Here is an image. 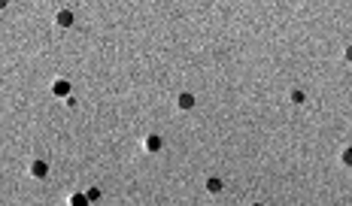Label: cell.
<instances>
[{
  "mask_svg": "<svg viewBox=\"0 0 352 206\" xmlns=\"http://www.w3.org/2000/svg\"><path fill=\"white\" fill-rule=\"evenodd\" d=\"M28 173H31L33 179H46V176L52 173V167H49V161H46V158H33L31 167H28Z\"/></svg>",
  "mask_w": 352,
  "mask_h": 206,
  "instance_id": "obj_1",
  "label": "cell"
},
{
  "mask_svg": "<svg viewBox=\"0 0 352 206\" xmlns=\"http://www.w3.org/2000/svg\"><path fill=\"white\" fill-rule=\"evenodd\" d=\"M252 206H264V203H252Z\"/></svg>",
  "mask_w": 352,
  "mask_h": 206,
  "instance_id": "obj_13",
  "label": "cell"
},
{
  "mask_svg": "<svg viewBox=\"0 0 352 206\" xmlns=\"http://www.w3.org/2000/svg\"><path fill=\"white\" fill-rule=\"evenodd\" d=\"M176 106H179L182 112H192L194 106H197V97H194L192 91H182V94L176 97Z\"/></svg>",
  "mask_w": 352,
  "mask_h": 206,
  "instance_id": "obj_5",
  "label": "cell"
},
{
  "mask_svg": "<svg viewBox=\"0 0 352 206\" xmlns=\"http://www.w3.org/2000/svg\"><path fill=\"white\" fill-rule=\"evenodd\" d=\"M207 191H210V194H222L225 182L219 179V176H210V179H207Z\"/></svg>",
  "mask_w": 352,
  "mask_h": 206,
  "instance_id": "obj_6",
  "label": "cell"
},
{
  "mask_svg": "<svg viewBox=\"0 0 352 206\" xmlns=\"http://www.w3.org/2000/svg\"><path fill=\"white\" fill-rule=\"evenodd\" d=\"M52 94H55V97H61V100L73 97V85H70V79H64V76H61V79H55V82H52Z\"/></svg>",
  "mask_w": 352,
  "mask_h": 206,
  "instance_id": "obj_2",
  "label": "cell"
},
{
  "mask_svg": "<svg viewBox=\"0 0 352 206\" xmlns=\"http://www.w3.org/2000/svg\"><path fill=\"white\" fill-rule=\"evenodd\" d=\"M343 58H346V61H349V64H352V46H346V52H343Z\"/></svg>",
  "mask_w": 352,
  "mask_h": 206,
  "instance_id": "obj_12",
  "label": "cell"
},
{
  "mask_svg": "<svg viewBox=\"0 0 352 206\" xmlns=\"http://www.w3.org/2000/svg\"><path fill=\"white\" fill-rule=\"evenodd\" d=\"M340 161H343L346 167H352V146H346V149L340 152Z\"/></svg>",
  "mask_w": 352,
  "mask_h": 206,
  "instance_id": "obj_10",
  "label": "cell"
},
{
  "mask_svg": "<svg viewBox=\"0 0 352 206\" xmlns=\"http://www.w3.org/2000/svg\"><path fill=\"white\" fill-rule=\"evenodd\" d=\"M67 203H70V206H91V200H88V197H85V191H73V194H70V200H67Z\"/></svg>",
  "mask_w": 352,
  "mask_h": 206,
  "instance_id": "obj_8",
  "label": "cell"
},
{
  "mask_svg": "<svg viewBox=\"0 0 352 206\" xmlns=\"http://www.w3.org/2000/svg\"><path fill=\"white\" fill-rule=\"evenodd\" d=\"M85 197H88V200H91V203H97V200H100V197H103V191H100V188H97V185H91V188H85Z\"/></svg>",
  "mask_w": 352,
  "mask_h": 206,
  "instance_id": "obj_9",
  "label": "cell"
},
{
  "mask_svg": "<svg viewBox=\"0 0 352 206\" xmlns=\"http://www.w3.org/2000/svg\"><path fill=\"white\" fill-rule=\"evenodd\" d=\"M55 25H58V28H73V25H76V12H73L70 6L58 9V15H55Z\"/></svg>",
  "mask_w": 352,
  "mask_h": 206,
  "instance_id": "obj_4",
  "label": "cell"
},
{
  "mask_svg": "<svg viewBox=\"0 0 352 206\" xmlns=\"http://www.w3.org/2000/svg\"><path fill=\"white\" fill-rule=\"evenodd\" d=\"M143 149H146L149 155H158L161 149H164V137H161V134H146V137H143Z\"/></svg>",
  "mask_w": 352,
  "mask_h": 206,
  "instance_id": "obj_3",
  "label": "cell"
},
{
  "mask_svg": "<svg viewBox=\"0 0 352 206\" xmlns=\"http://www.w3.org/2000/svg\"><path fill=\"white\" fill-rule=\"evenodd\" d=\"M288 100L294 103V106H304V103H307V91H304V88H291V91H288Z\"/></svg>",
  "mask_w": 352,
  "mask_h": 206,
  "instance_id": "obj_7",
  "label": "cell"
},
{
  "mask_svg": "<svg viewBox=\"0 0 352 206\" xmlns=\"http://www.w3.org/2000/svg\"><path fill=\"white\" fill-rule=\"evenodd\" d=\"M67 109H76V106H79V100H76V97H67Z\"/></svg>",
  "mask_w": 352,
  "mask_h": 206,
  "instance_id": "obj_11",
  "label": "cell"
}]
</instances>
